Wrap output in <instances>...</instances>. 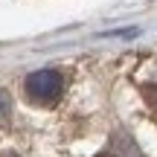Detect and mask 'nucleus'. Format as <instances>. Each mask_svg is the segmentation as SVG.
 Segmentation results:
<instances>
[{
    "instance_id": "nucleus-1",
    "label": "nucleus",
    "mask_w": 157,
    "mask_h": 157,
    "mask_svg": "<svg viewBox=\"0 0 157 157\" xmlns=\"http://www.w3.org/2000/svg\"><path fill=\"white\" fill-rule=\"evenodd\" d=\"M23 90H26L29 102H35V105L47 108V105H56V102L61 99L64 78H61V73H58V70H38V73H32V76L26 78Z\"/></svg>"
},
{
    "instance_id": "nucleus-2",
    "label": "nucleus",
    "mask_w": 157,
    "mask_h": 157,
    "mask_svg": "<svg viewBox=\"0 0 157 157\" xmlns=\"http://www.w3.org/2000/svg\"><path fill=\"white\" fill-rule=\"evenodd\" d=\"M9 111H12V99H9V93H6V90H0V119L9 117Z\"/></svg>"
}]
</instances>
